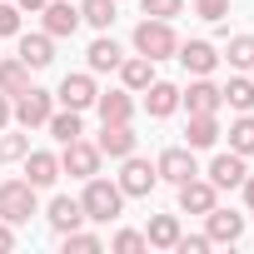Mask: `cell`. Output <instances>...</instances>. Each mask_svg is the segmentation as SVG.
I'll return each mask as SVG.
<instances>
[{"mask_svg":"<svg viewBox=\"0 0 254 254\" xmlns=\"http://www.w3.org/2000/svg\"><path fill=\"white\" fill-rule=\"evenodd\" d=\"M175 60H180V65H185L190 75H209V70L219 65V50H214L209 40H180Z\"/></svg>","mask_w":254,"mask_h":254,"instance_id":"cell-10","label":"cell"},{"mask_svg":"<svg viewBox=\"0 0 254 254\" xmlns=\"http://www.w3.org/2000/svg\"><path fill=\"white\" fill-rule=\"evenodd\" d=\"M140 95H145V110H150L155 120H165V115L180 110V85H170V80H150Z\"/></svg>","mask_w":254,"mask_h":254,"instance_id":"cell-15","label":"cell"},{"mask_svg":"<svg viewBox=\"0 0 254 254\" xmlns=\"http://www.w3.org/2000/svg\"><path fill=\"white\" fill-rule=\"evenodd\" d=\"M214 204H219V190H214L209 180L190 175V180L180 185V209H185V214H209Z\"/></svg>","mask_w":254,"mask_h":254,"instance_id":"cell-9","label":"cell"},{"mask_svg":"<svg viewBox=\"0 0 254 254\" xmlns=\"http://www.w3.org/2000/svg\"><path fill=\"white\" fill-rule=\"evenodd\" d=\"M70 249H75V254H95V249H105V239H100V234H85V229H70V234H65V254H70Z\"/></svg>","mask_w":254,"mask_h":254,"instance_id":"cell-32","label":"cell"},{"mask_svg":"<svg viewBox=\"0 0 254 254\" xmlns=\"http://www.w3.org/2000/svg\"><path fill=\"white\" fill-rule=\"evenodd\" d=\"M224 60L234 70H254V35H229L224 40Z\"/></svg>","mask_w":254,"mask_h":254,"instance_id":"cell-29","label":"cell"},{"mask_svg":"<svg viewBox=\"0 0 254 254\" xmlns=\"http://www.w3.org/2000/svg\"><path fill=\"white\" fill-rule=\"evenodd\" d=\"M20 60L30 65V70H45L50 60H55V35H20Z\"/></svg>","mask_w":254,"mask_h":254,"instance_id":"cell-21","label":"cell"},{"mask_svg":"<svg viewBox=\"0 0 254 254\" xmlns=\"http://www.w3.org/2000/svg\"><path fill=\"white\" fill-rule=\"evenodd\" d=\"M20 10H45V0H15Z\"/></svg>","mask_w":254,"mask_h":254,"instance_id":"cell-41","label":"cell"},{"mask_svg":"<svg viewBox=\"0 0 254 254\" xmlns=\"http://www.w3.org/2000/svg\"><path fill=\"white\" fill-rule=\"evenodd\" d=\"M185 229H180V214H155L150 224H145V239H150V249H175V239H180Z\"/></svg>","mask_w":254,"mask_h":254,"instance_id":"cell-23","label":"cell"},{"mask_svg":"<svg viewBox=\"0 0 254 254\" xmlns=\"http://www.w3.org/2000/svg\"><path fill=\"white\" fill-rule=\"evenodd\" d=\"M115 5L120 0H80V20H90L95 30H110L115 25Z\"/></svg>","mask_w":254,"mask_h":254,"instance_id":"cell-30","label":"cell"},{"mask_svg":"<svg viewBox=\"0 0 254 254\" xmlns=\"http://www.w3.org/2000/svg\"><path fill=\"white\" fill-rule=\"evenodd\" d=\"M249 80H254V75H249Z\"/></svg>","mask_w":254,"mask_h":254,"instance_id":"cell-42","label":"cell"},{"mask_svg":"<svg viewBox=\"0 0 254 254\" xmlns=\"http://www.w3.org/2000/svg\"><path fill=\"white\" fill-rule=\"evenodd\" d=\"M219 100H224V105H234L239 115H244V110H254V80H244V75H234V80H229V85L219 90Z\"/></svg>","mask_w":254,"mask_h":254,"instance_id":"cell-28","label":"cell"},{"mask_svg":"<svg viewBox=\"0 0 254 254\" xmlns=\"http://www.w3.org/2000/svg\"><path fill=\"white\" fill-rule=\"evenodd\" d=\"M50 115H55V95L40 90V85H30V90L15 95V105H10V120L20 125V130H35V125H45Z\"/></svg>","mask_w":254,"mask_h":254,"instance_id":"cell-4","label":"cell"},{"mask_svg":"<svg viewBox=\"0 0 254 254\" xmlns=\"http://www.w3.org/2000/svg\"><path fill=\"white\" fill-rule=\"evenodd\" d=\"M194 15L209 20V25H219V20L229 15V0H194Z\"/></svg>","mask_w":254,"mask_h":254,"instance_id":"cell-34","label":"cell"},{"mask_svg":"<svg viewBox=\"0 0 254 254\" xmlns=\"http://www.w3.org/2000/svg\"><path fill=\"white\" fill-rule=\"evenodd\" d=\"M115 249H120V254H140V249H150V239H145L140 229H120V234H115Z\"/></svg>","mask_w":254,"mask_h":254,"instance_id":"cell-35","label":"cell"},{"mask_svg":"<svg viewBox=\"0 0 254 254\" xmlns=\"http://www.w3.org/2000/svg\"><path fill=\"white\" fill-rule=\"evenodd\" d=\"M155 170H160V180H170V185H185L190 175H199V165H194V150H190V145H170V150H160Z\"/></svg>","mask_w":254,"mask_h":254,"instance_id":"cell-7","label":"cell"},{"mask_svg":"<svg viewBox=\"0 0 254 254\" xmlns=\"http://www.w3.org/2000/svg\"><path fill=\"white\" fill-rule=\"evenodd\" d=\"M5 249H15V224L0 219V254H5Z\"/></svg>","mask_w":254,"mask_h":254,"instance_id":"cell-38","label":"cell"},{"mask_svg":"<svg viewBox=\"0 0 254 254\" xmlns=\"http://www.w3.org/2000/svg\"><path fill=\"white\" fill-rule=\"evenodd\" d=\"M244 175H249L244 170V155H234V150L209 160V185L214 190H234V185H244Z\"/></svg>","mask_w":254,"mask_h":254,"instance_id":"cell-16","label":"cell"},{"mask_svg":"<svg viewBox=\"0 0 254 254\" xmlns=\"http://www.w3.org/2000/svg\"><path fill=\"white\" fill-rule=\"evenodd\" d=\"M229 150H234V155H244V160L254 155V115H249V110L229 125Z\"/></svg>","mask_w":254,"mask_h":254,"instance_id":"cell-27","label":"cell"},{"mask_svg":"<svg viewBox=\"0 0 254 254\" xmlns=\"http://www.w3.org/2000/svg\"><path fill=\"white\" fill-rule=\"evenodd\" d=\"M135 50H140V55H150V60H170V55L180 50V35H175V25H170V20L145 15V20L135 25Z\"/></svg>","mask_w":254,"mask_h":254,"instance_id":"cell-2","label":"cell"},{"mask_svg":"<svg viewBox=\"0 0 254 254\" xmlns=\"http://www.w3.org/2000/svg\"><path fill=\"white\" fill-rule=\"evenodd\" d=\"M85 55H90V75H105V70H120V60H125V50H120V45H115L110 35H100V40H95V45H90Z\"/></svg>","mask_w":254,"mask_h":254,"instance_id":"cell-25","label":"cell"},{"mask_svg":"<svg viewBox=\"0 0 254 254\" xmlns=\"http://www.w3.org/2000/svg\"><path fill=\"white\" fill-rule=\"evenodd\" d=\"M140 10H145V15H155V20H170V15H180V10H185V0H140Z\"/></svg>","mask_w":254,"mask_h":254,"instance_id":"cell-33","label":"cell"},{"mask_svg":"<svg viewBox=\"0 0 254 254\" xmlns=\"http://www.w3.org/2000/svg\"><path fill=\"white\" fill-rule=\"evenodd\" d=\"M45 219H50V229H55V234H70V229H80V224H85V204H80V199H70V194H55Z\"/></svg>","mask_w":254,"mask_h":254,"instance_id":"cell-17","label":"cell"},{"mask_svg":"<svg viewBox=\"0 0 254 254\" xmlns=\"http://www.w3.org/2000/svg\"><path fill=\"white\" fill-rule=\"evenodd\" d=\"M25 90H30V65H25L20 55H10V60L0 55V95L15 100V95H25Z\"/></svg>","mask_w":254,"mask_h":254,"instance_id":"cell-20","label":"cell"},{"mask_svg":"<svg viewBox=\"0 0 254 254\" xmlns=\"http://www.w3.org/2000/svg\"><path fill=\"white\" fill-rule=\"evenodd\" d=\"M95 95H100V90H95V75H90V70L65 75V80H60V90H55V100H60L65 110H90V105H95Z\"/></svg>","mask_w":254,"mask_h":254,"instance_id":"cell-8","label":"cell"},{"mask_svg":"<svg viewBox=\"0 0 254 254\" xmlns=\"http://www.w3.org/2000/svg\"><path fill=\"white\" fill-rule=\"evenodd\" d=\"M100 145L95 140H70L65 150H60V175H75V180H90V175H100Z\"/></svg>","mask_w":254,"mask_h":254,"instance_id":"cell-5","label":"cell"},{"mask_svg":"<svg viewBox=\"0 0 254 254\" xmlns=\"http://www.w3.org/2000/svg\"><path fill=\"white\" fill-rule=\"evenodd\" d=\"M120 80H125V90H130V95H140V90L155 80V60H150V55H130V60H120Z\"/></svg>","mask_w":254,"mask_h":254,"instance_id":"cell-22","label":"cell"},{"mask_svg":"<svg viewBox=\"0 0 254 254\" xmlns=\"http://www.w3.org/2000/svg\"><path fill=\"white\" fill-rule=\"evenodd\" d=\"M95 110H100L105 125H130V120H135V100H130V90H105V95H95Z\"/></svg>","mask_w":254,"mask_h":254,"instance_id":"cell-14","label":"cell"},{"mask_svg":"<svg viewBox=\"0 0 254 254\" xmlns=\"http://www.w3.org/2000/svg\"><path fill=\"white\" fill-rule=\"evenodd\" d=\"M175 249H180V254H204V249H209V234H180Z\"/></svg>","mask_w":254,"mask_h":254,"instance_id":"cell-37","label":"cell"},{"mask_svg":"<svg viewBox=\"0 0 254 254\" xmlns=\"http://www.w3.org/2000/svg\"><path fill=\"white\" fill-rule=\"evenodd\" d=\"M30 155V135H0V165H15Z\"/></svg>","mask_w":254,"mask_h":254,"instance_id":"cell-31","label":"cell"},{"mask_svg":"<svg viewBox=\"0 0 254 254\" xmlns=\"http://www.w3.org/2000/svg\"><path fill=\"white\" fill-rule=\"evenodd\" d=\"M244 204L254 209V175H244Z\"/></svg>","mask_w":254,"mask_h":254,"instance_id":"cell-40","label":"cell"},{"mask_svg":"<svg viewBox=\"0 0 254 254\" xmlns=\"http://www.w3.org/2000/svg\"><path fill=\"white\" fill-rule=\"evenodd\" d=\"M10 125V95H0V130Z\"/></svg>","mask_w":254,"mask_h":254,"instance_id":"cell-39","label":"cell"},{"mask_svg":"<svg viewBox=\"0 0 254 254\" xmlns=\"http://www.w3.org/2000/svg\"><path fill=\"white\" fill-rule=\"evenodd\" d=\"M80 204H85V219H95V224H110V219H120V209H125V190H120L115 180H100V175H90V180H85V194H80Z\"/></svg>","mask_w":254,"mask_h":254,"instance_id":"cell-1","label":"cell"},{"mask_svg":"<svg viewBox=\"0 0 254 254\" xmlns=\"http://www.w3.org/2000/svg\"><path fill=\"white\" fill-rule=\"evenodd\" d=\"M80 30V5H70V0H45V35L65 40Z\"/></svg>","mask_w":254,"mask_h":254,"instance_id":"cell-12","label":"cell"},{"mask_svg":"<svg viewBox=\"0 0 254 254\" xmlns=\"http://www.w3.org/2000/svg\"><path fill=\"white\" fill-rule=\"evenodd\" d=\"M95 145H100V155L125 160V155H135V130H130V125H105Z\"/></svg>","mask_w":254,"mask_h":254,"instance_id":"cell-19","label":"cell"},{"mask_svg":"<svg viewBox=\"0 0 254 254\" xmlns=\"http://www.w3.org/2000/svg\"><path fill=\"white\" fill-rule=\"evenodd\" d=\"M0 35H20V5L0 0Z\"/></svg>","mask_w":254,"mask_h":254,"instance_id":"cell-36","label":"cell"},{"mask_svg":"<svg viewBox=\"0 0 254 254\" xmlns=\"http://www.w3.org/2000/svg\"><path fill=\"white\" fill-rule=\"evenodd\" d=\"M180 105H185L190 115H214L224 100H219V85H209V75H194V85L180 90Z\"/></svg>","mask_w":254,"mask_h":254,"instance_id":"cell-11","label":"cell"},{"mask_svg":"<svg viewBox=\"0 0 254 254\" xmlns=\"http://www.w3.org/2000/svg\"><path fill=\"white\" fill-rule=\"evenodd\" d=\"M25 180H30L35 190L55 185V180H60V155H50V150H30V155H25Z\"/></svg>","mask_w":254,"mask_h":254,"instance_id":"cell-18","label":"cell"},{"mask_svg":"<svg viewBox=\"0 0 254 254\" xmlns=\"http://www.w3.org/2000/svg\"><path fill=\"white\" fill-rule=\"evenodd\" d=\"M30 214H35V185L30 180H0V219L25 224Z\"/></svg>","mask_w":254,"mask_h":254,"instance_id":"cell-3","label":"cell"},{"mask_svg":"<svg viewBox=\"0 0 254 254\" xmlns=\"http://www.w3.org/2000/svg\"><path fill=\"white\" fill-rule=\"evenodd\" d=\"M219 140V120L214 115H190V125H185V145L190 150H209Z\"/></svg>","mask_w":254,"mask_h":254,"instance_id":"cell-24","label":"cell"},{"mask_svg":"<svg viewBox=\"0 0 254 254\" xmlns=\"http://www.w3.org/2000/svg\"><path fill=\"white\" fill-rule=\"evenodd\" d=\"M45 130H50L60 145H70V140H80V135H85V120H80V110H55V115L45 120Z\"/></svg>","mask_w":254,"mask_h":254,"instance_id":"cell-26","label":"cell"},{"mask_svg":"<svg viewBox=\"0 0 254 254\" xmlns=\"http://www.w3.org/2000/svg\"><path fill=\"white\" fill-rule=\"evenodd\" d=\"M120 190H125V199H140V194H150L155 185H160V170L150 165V160H140V155H125V170H120V180H115Z\"/></svg>","mask_w":254,"mask_h":254,"instance_id":"cell-6","label":"cell"},{"mask_svg":"<svg viewBox=\"0 0 254 254\" xmlns=\"http://www.w3.org/2000/svg\"><path fill=\"white\" fill-rule=\"evenodd\" d=\"M204 224H209V229H204V234H209V244H234V239L244 234V214H234V209H219V204L204 214Z\"/></svg>","mask_w":254,"mask_h":254,"instance_id":"cell-13","label":"cell"}]
</instances>
